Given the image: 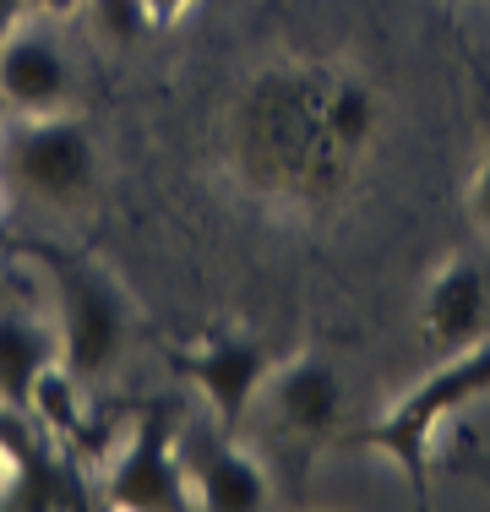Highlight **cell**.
Here are the masks:
<instances>
[{
	"label": "cell",
	"instance_id": "obj_1",
	"mask_svg": "<svg viewBox=\"0 0 490 512\" xmlns=\"http://www.w3.org/2000/svg\"><path fill=\"white\" fill-rule=\"evenodd\" d=\"M382 137V93L338 60L273 66L245 88L235 109L240 175L267 202L333 207L354 191Z\"/></svg>",
	"mask_w": 490,
	"mask_h": 512
},
{
	"label": "cell",
	"instance_id": "obj_2",
	"mask_svg": "<svg viewBox=\"0 0 490 512\" xmlns=\"http://www.w3.org/2000/svg\"><path fill=\"white\" fill-rule=\"evenodd\" d=\"M480 398H490V338L441 355L436 371L420 376V382H414L398 404H387L371 425L343 431V447H349V453L387 458L392 469H403V480L425 496L431 491V463H436V431L452 414L480 404Z\"/></svg>",
	"mask_w": 490,
	"mask_h": 512
},
{
	"label": "cell",
	"instance_id": "obj_3",
	"mask_svg": "<svg viewBox=\"0 0 490 512\" xmlns=\"http://www.w3.org/2000/svg\"><path fill=\"white\" fill-rule=\"evenodd\" d=\"M0 186L39 207H82L98 186L93 131L77 115H6L0 126Z\"/></svg>",
	"mask_w": 490,
	"mask_h": 512
},
{
	"label": "cell",
	"instance_id": "obj_4",
	"mask_svg": "<svg viewBox=\"0 0 490 512\" xmlns=\"http://www.w3.org/2000/svg\"><path fill=\"white\" fill-rule=\"evenodd\" d=\"M49 267V289H55V344L60 365L77 376L82 387L115 371L120 349L131 338V306L120 284L88 256L71 251H39Z\"/></svg>",
	"mask_w": 490,
	"mask_h": 512
},
{
	"label": "cell",
	"instance_id": "obj_5",
	"mask_svg": "<svg viewBox=\"0 0 490 512\" xmlns=\"http://www.w3.org/2000/svg\"><path fill=\"white\" fill-rule=\"evenodd\" d=\"M104 507H120V512H186V507H196L191 480H186V458H180V431L158 404L137 414L131 436L109 458Z\"/></svg>",
	"mask_w": 490,
	"mask_h": 512
},
{
	"label": "cell",
	"instance_id": "obj_6",
	"mask_svg": "<svg viewBox=\"0 0 490 512\" xmlns=\"http://www.w3.org/2000/svg\"><path fill=\"white\" fill-rule=\"evenodd\" d=\"M169 365L202 393L207 414H213L224 431H240L245 409L256 404V393L273 376V355H267L262 338L251 333H207L196 344L169 349Z\"/></svg>",
	"mask_w": 490,
	"mask_h": 512
},
{
	"label": "cell",
	"instance_id": "obj_7",
	"mask_svg": "<svg viewBox=\"0 0 490 512\" xmlns=\"http://www.w3.org/2000/svg\"><path fill=\"white\" fill-rule=\"evenodd\" d=\"M180 458H186L191 502L207 512H262L273 507V480L256 458H245L235 447V431H224L218 420L180 431Z\"/></svg>",
	"mask_w": 490,
	"mask_h": 512
},
{
	"label": "cell",
	"instance_id": "obj_8",
	"mask_svg": "<svg viewBox=\"0 0 490 512\" xmlns=\"http://www.w3.org/2000/svg\"><path fill=\"white\" fill-rule=\"evenodd\" d=\"M71 93H77V77L55 28L17 22L0 39V104L11 115H55L71 104Z\"/></svg>",
	"mask_w": 490,
	"mask_h": 512
},
{
	"label": "cell",
	"instance_id": "obj_9",
	"mask_svg": "<svg viewBox=\"0 0 490 512\" xmlns=\"http://www.w3.org/2000/svg\"><path fill=\"white\" fill-rule=\"evenodd\" d=\"M414 322H420V338L441 355L480 344L490 333V273L474 256H447L425 284Z\"/></svg>",
	"mask_w": 490,
	"mask_h": 512
},
{
	"label": "cell",
	"instance_id": "obj_10",
	"mask_svg": "<svg viewBox=\"0 0 490 512\" xmlns=\"http://www.w3.org/2000/svg\"><path fill=\"white\" fill-rule=\"evenodd\" d=\"M267 409L294 442H327L343 436V414H349V387H343L338 365L316 355H294L289 365H273L267 376Z\"/></svg>",
	"mask_w": 490,
	"mask_h": 512
},
{
	"label": "cell",
	"instance_id": "obj_11",
	"mask_svg": "<svg viewBox=\"0 0 490 512\" xmlns=\"http://www.w3.org/2000/svg\"><path fill=\"white\" fill-rule=\"evenodd\" d=\"M49 360H60L55 327H44L39 316H28V311L0 306V404L28 414L33 382H39V371Z\"/></svg>",
	"mask_w": 490,
	"mask_h": 512
},
{
	"label": "cell",
	"instance_id": "obj_12",
	"mask_svg": "<svg viewBox=\"0 0 490 512\" xmlns=\"http://www.w3.org/2000/svg\"><path fill=\"white\" fill-rule=\"evenodd\" d=\"M28 420L44 425V436L55 442H82L88 436V404H82V382L66 371L60 360H49L33 382V398H28Z\"/></svg>",
	"mask_w": 490,
	"mask_h": 512
},
{
	"label": "cell",
	"instance_id": "obj_13",
	"mask_svg": "<svg viewBox=\"0 0 490 512\" xmlns=\"http://www.w3.org/2000/svg\"><path fill=\"white\" fill-rule=\"evenodd\" d=\"M88 17L93 28L104 33L109 44H137L153 33V11L147 0H88Z\"/></svg>",
	"mask_w": 490,
	"mask_h": 512
},
{
	"label": "cell",
	"instance_id": "obj_14",
	"mask_svg": "<svg viewBox=\"0 0 490 512\" xmlns=\"http://www.w3.org/2000/svg\"><path fill=\"white\" fill-rule=\"evenodd\" d=\"M469 218L480 229H490V158L480 164V175H474V186H469Z\"/></svg>",
	"mask_w": 490,
	"mask_h": 512
},
{
	"label": "cell",
	"instance_id": "obj_15",
	"mask_svg": "<svg viewBox=\"0 0 490 512\" xmlns=\"http://www.w3.org/2000/svg\"><path fill=\"white\" fill-rule=\"evenodd\" d=\"M196 0H147V11H153V28H169V22H180Z\"/></svg>",
	"mask_w": 490,
	"mask_h": 512
},
{
	"label": "cell",
	"instance_id": "obj_16",
	"mask_svg": "<svg viewBox=\"0 0 490 512\" xmlns=\"http://www.w3.org/2000/svg\"><path fill=\"white\" fill-rule=\"evenodd\" d=\"M88 0H28V17H71V11H82Z\"/></svg>",
	"mask_w": 490,
	"mask_h": 512
},
{
	"label": "cell",
	"instance_id": "obj_17",
	"mask_svg": "<svg viewBox=\"0 0 490 512\" xmlns=\"http://www.w3.org/2000/svg\"><path fill=\"white\" fill-rule=\"evenodd\" d=\"M17 22H28V0H0V39H6Z\"/></svg>",
	"mask_w": 490,
	"mask_h": 512
},
{
	"label": "cell",
	"instance_id": "obj_18",
	"mask_svg": "<svg viewBox=\"0 0 490 512\" xmlns=\"http://www.w3.org/2000/svg\"><path fill=\"white\" fill-rule=\"evenodd\" d=\"M0 126H6V104H0Z\"/></svg>",
	"mask_w": 490,
	"mask_h": 512
}]
</instances>
